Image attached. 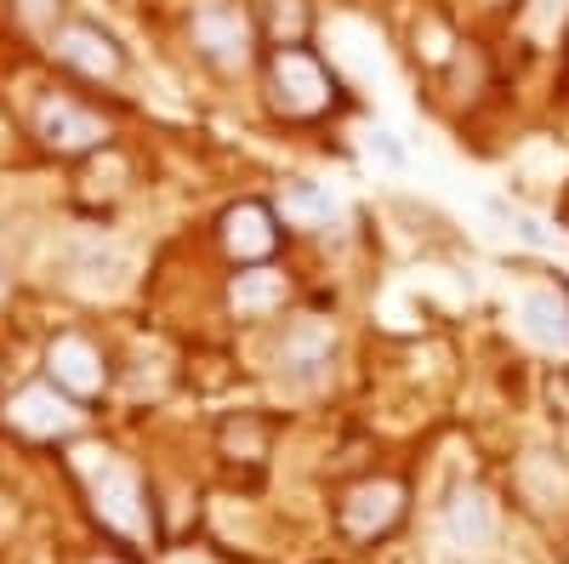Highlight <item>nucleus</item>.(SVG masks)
Instances as JSON below:
<instances>
[{
    "mask_svg": "<svg viewBox=\"0 0 569 564\" xmlns=\"http://www.w3.org/2000/svg\"><path fill=\"white\" fill-rule=\"evenodd\" d=\"M80 405H74V394H63L58 383H29V388H18L12 394V405H7V422L23 434V439H69L74 428H80Z\"/></svg>",
    "mask_w": 569,
    "mask_h": 564,
    "instance_id": "6",
    "label": "nucleus"
},
{
    "mask_svg": "<svg viewBox=\"0 0 569 564\" xmlns=\"http://www.w3.org/2000/svg\"><path fill=\"white\" fill-rule=\"evenodd\" d=\"M166 564H222V558H217L211 547H171Z\"/></svg>",
    "mask_w": 569,
    "mask_h": 564,
    "instance_id": "19",
    "label": "nucleus"
},
{
    "mask_svg": "<svg viewBox=\"0 0 569 564\" xmlns=\"http://www.w3.org/2000/svg\"><path fill=\"white\" fill-rule=\"evenodd\" d=\"M291 303V274L279 263H251V268H233L228 279V308L240 319H268Z\"/></svg>",
    "mask_w": 569,
    "mask_h": 564,
    "instance_id": "10",
    "label": "nucleus"
},
{
    "mask_svg": "<svg viewBox=\"0 0 569 564\" xmlns=\"http://www.w3.org/2000/svg\"><path fill=\"white\" fill-rule=\"evenodd\" d=\"M445 531H450V542H456L461 553L490 547V536H496V513H490L485 491H456L450 507H445Z\"/></svg>",
    "mask_w": 569,
    "mask_h": 564,
    "instance_id": "14",
    "label": "nucleus"
},
{
    "mask_svg": "<svg viewBox=\"0 0 569 564\" xmlns=\"http://www.w3.org/2000/svg\"><path fill=\"white\" fill-rule=\"evenodd\" d=\"M405 513H410V485L399 474H365L337 496V531L353 547H370V542H388L405 525Z\"/></svg>",
    "mask_w": 569,
    "mask_h": 564,
    "instance_id": "3",
    "label": "nucleus"
},
{
    "mask_svg": "<svg viewBox=\"0 0 569 564\" xmlns=\"http://www.w3.org/2000/svg\"><path fill=\"white\" fill-rule=\"evenodd\" d=\"M0 303H7V274H0Z\"/></svg>",
    "mask_w": 569,
    "mask_h": 564,
    "instance_id": "20",
    "label": "nucleus"
},
{
    "mask_svg": "<svg viewBox=\"0 0 569 564\" xmlns=\"http://www.w3.org/2000/svg\"><path fill=\"white\" fill-rule=\"evenodd\" d=\"M518 319H525V337L552 348V354H569V297L558 291H530L525 308H518Z\"/></svg>",
    "mask_w": 569,
    "mask_h": 564,
    "instance_id": "15",
    "label": "nucleus"
},
{
    "mask_svg": "<svg viewBox=\"0 0 569 564\" xmlns=\"http://www.w3.org/2000/svg\"><path fill=\"white\" fill-rule=\"evenodd\" d=\"M52 52H58V63H69L86 80H120L126 75V52L103 23H63L52 34Z\"/></svg>",
    "mask_w": 569,
    "mask_h": 564,
    "instance_id": "8",
    "label": "nucleus"
},
{
    "mask_svg": "<svg viewBox=\"0 0 569 564\" xmlns=\"http://www.w3.org/2000/svg\"><path fill=\"white\" fill-rule=\"evenodd\" d=\"M74 474L86 479L91 513H98L109 531H120V536H149L154 531L149 491H142L131 462H120L114 451H74Z\"/></svg>",
    "mask_w": 569,
    "mask_h": 564,
    "instance_id": "2",
    "label": "nucleus"
},
{
    "mask_svg": "<svg viewBox=\"0 0 569 564\" xmlns=\"http://www.w3.org/2000/svg\"><path fill=\"white\" fill-rule=\"evenodd\" d=\"M262 103L284 126H319V120H330L342 109V80L313 46H268Z\"/></svg>",
    "mask_w": 569,
    "mask_h": 564,
    "instance_id": "1",
    "label": "nucleus"
},
{
    "mask_svg": "<svg viewBox=\"0 0 569 564\" xmlns=\"http://www.w3.org/2000/svg\"><path fill=\"white\" fill-rule=\"evenodd\" d=\"M217 456L228 467H262L273 456V422L257 410H233L217 422Z\"/></svg>",
    "mask_w": 569,
    "mask_h": 564,
    "instance_id": "12",
    "label": "nucleus"
},
{
    "mask_svg": "<svg viewBox=\"0 0 569 564\" xmlns=\"http://www.w3.org/2000/svg\"><path fill=\"white\" fill-rule=\"evenodd\" d=\"M46 376H52L63 394H74V399H91V394H103V388H109V365H103V354L91 348L86 337H74V332L52 337V348H46Z\"/></svg>",
    "mask_w": 569,
    "mask_h": 564,
    "instance_id": "9",
    "label": "nucleus"
},
{
    "mask_svg": "<svg viewBox=\"0 0 569 564\" xmlns=\"http://www.w3.org/2000/svg\"><path fill=\"white\" fill-rule=\"evenodd\" d=\"M279 211L268 200H233L222 217H217V246L233 268H251V263H273L279 257Z\"/></svg>",
    "mask_w": 569,
    "mask_h": 564,
    "instance_id": "5",
    "label": "nucleus"
},
{
    "mask_svg": "<svg viewBox=\"0 0 569 564\" xmlns=\"http://www.w3.org/2000/svg\"><path fill=\"white\" fill-rule=\"evenodd\" d=\"M456 29L445 23V18H433V12H427L421 23H416V58L427 63V69H445L450 58H456Z\"/></svg>",
    "mask_w": 569,
    "mask_h": 564,
    "instance_id": "17",
    "label": "nucleus"
},
{
    "mask_svg": "<svg viewBox=\"0 0 569 564\" xmlns=\"http://www.w3.org/2000/svg\"><path fill=\"white\" fill-rule=\"evenodd\" d=\"M268 46H308L313 34V0H262V18H257Z\"/></svg>",
    "mask_w": 569,
    "mask_h": 564,
    "instance_id": "16",
    "label": "nucleus"
},
{
    "mask_svg": "<svg viewBox=\"0 0 569 564\" xmlns=\"http://www.w3.org/2000/svg\"><path fill=\"white\" fill-rule=\"evenodd\" d=\"M330 365V332L319 319H297L291 332L279 343V376H291V383H313V376Z\"/></svg>",
    "mask_w": 569,
    "mask_h": 564,
    "instance_id": "13",
    "label": "nucleus"
},
{
    "mask_svg": "<svg viewBox=\"0 0 569 564\" xmlns=\"http://www.w3.org/2000/svg\"><path fill=\"white\" fill-rule=\"evenodd\" d=\"M98 564H103V558H98Z\"/></svg>",
    "mask_w": 569,
    "mask_h": 564,
    "instance_id": "21",
    "label": "nucleus"
},
{
    "mask_svg": "<svg viewBox=\"0 0 569 564\" xmlns=\"http://www.w3.org/2000/svg\"><path fill=\"white\" fill-rule=\"evenodd\" d=\"M512 485L536 513H563L569 507V467L552 451H525L512 467Z\"/></svg>",
    "mask_w": 569,
    "mask_h": 564,
    "instance_id": "11",
    "label": "nucleus"
},
{
    "mask_svg": "<svg viewBox=\"0 0 569 564\" xmlns=\"http://www.w3.org/2000/svg\"><path fill=\"white\" fill-rule=\"evenodd\" d=\"M63 7L69 0H12V12L29 34H58L63 29Z\"/></svg>",
    "mask_w": 569,
    "mask_h": 564,
    "instance_id": "18",
    "label": "nucleus"
},
{
    "mask_svg": "<svg viewBox=\"0 0 569 564\" xmlns=\"http://www.w3.org/2000/svg\"><path fill=\"white\" fill-rule=\"evenodd\" d=\"M188 40H194V52H200L211 69L240 75V69L257 63V40H262V29H257V18H251L246 7H228V0H206V7L188 18Z\"/></svg>",
    "mask_w": 569,
    "mask_h": 564,
    "instance_id": "4",
    "label": "nucleus"
},
{
    "mask_svg": "<svg viewBox=\"0 0 569 564\" xmlns=\"http://www.w3.org/2000/svg\"><path fill=\"white\" fill-rule=\"evenodd\" d=\"M34 131H40V144L74 160V155H91V149H103L109 144V120L103 115H91L86 103L74 98H46L40 115H34Z\"/></svg>",
    "mask_w": 569,
    "mask_h": 564,
    "instance_id": "7",
    "label": "nucleus"
}]
</instances>
